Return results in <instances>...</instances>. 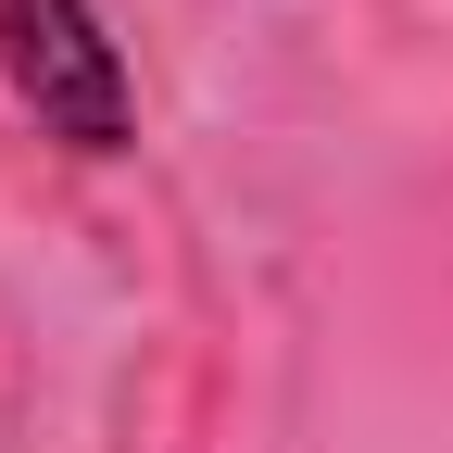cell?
<instances>
[{
    "label": "cell",
    "instance_id": "6da1fadb",
    "mask_svg": "<svg viewBox=\"0 0 453 453\" xmlns=\"http://www.w3.org/2000/svg\"><path fill=\"white\" fill-rule=\"evenodd\" d=\"M0 101L64 164H127L139 151V64H127L113 0H0Z\"/></svg>",
    "mask_w": 453,
    "mask_h": 453
}]
</instances>
